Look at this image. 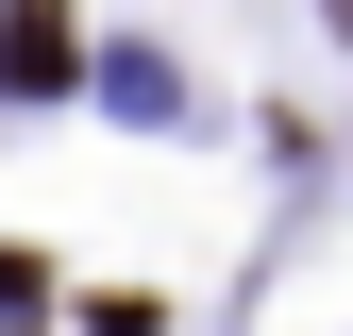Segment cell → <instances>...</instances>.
<instances>
[{"mask_svg":"<svg viewBox=\"0 0 353 336\" xmlns=\"http://www.w3.org/2000/svg\"><path fill=\"white\" fill-rule=\"evenodd\" d=\"M0 84H17V101H34V84H68V0H17V34H0Z\"/></svg>","mask_w":353,"mask_h":336,"instance_id":"cell-1","label":"cell"}]
</instances>
